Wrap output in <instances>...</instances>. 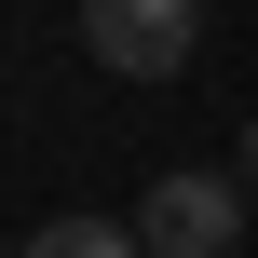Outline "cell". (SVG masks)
Listing matches in <instances>:
<instances>
[{
    "label": "cell",
    "mask_w": 258,
    "mask_h": 258,
    "mask_svg": "<svg viewBox=\"0 0 258 258\" xmlns=\"http://www.w3.org/2000/svg\"><path fill=\"white\" fill-rule=\"evenodd\" d=\"M82 54L122 82H177L204 54V0H82Z\"/></svg>",
    "instance_id": "6da1fadb"
},
{
    "label": "cell",
    "mask_w": 258,
    "mask_h": 258,
    "mask_svg": "<svg viewBox=\"0 0 258 258\" xmlns=\"http://www.w3.org/2000/svg\"><path fill=\"white\" fill-rule=\"evenodd\" d=\"M14 258H150V231L136 218H41Z\"/></svg>",
    "instance_id": "3957f363"
},
{
    "label": "cell",
    "mask_w": 258,
    "mask_h": 258,
    "mask_svg": "<svg viewBox=\"0 0 258 258\" xmlns=\"http://www.w3.org/2000/svg\"><path fill=\"white\" fill-rule=\"evenodd\" d=\"M231 177H245V190H258V122H245V136H231Z\"/></svg>",
    "instance_id": "277c9868"
},
{
    "label": "cell",
    "mask_w": 258,
    "mask_h": 258,
    "mask_svg": "<svg viewBox=\"0 0 258 258\" xmlns=\"http://www.w3.org/2000/svg\"><path fill=\"white\" fill-rule=\"evenodd\" d=\"M136 231H150V258H231V231H245V177H204V163H177V177H150Z\"/></svg>",
    "instance_id": "7a4b0ae2"
}]
</instances>
